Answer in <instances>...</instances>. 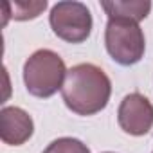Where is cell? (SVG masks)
Listing matches in <instances>:
<instances>
[{
    "mask_svg": "<svg viewBox=\"0 0 153 153\" xmlns=\"http://www.w3.org/2000/svg\"><path fill=\"white\" fill-rule=\"evenodd\" d=\"M103 153H114V151H103Z\"/></svg>",
    "mask_w": 153,
    "mask_h": 153,
    "instance_id": "10",
    "label": "cell"
},
{
    "mask_svg": "<svg viewBox=\"0 0 153 153\" xmlns=\"http://www.w3.org/2000/svg\"><path fill=\"white\" fill-rule=\"evenodd\" d=\"M42 153H90L88 146L74 137H59L52 140Z\"/></svg>",
    "mask_w": 153,
    "mask_h": 153,
    "instance_id": "9",
    "label": "cell"
},
{
    "mask_svg": "<svg viewBox=\"0 0 153 153\" xmlns=\"http://www.w3.org/2000/svg\"><path fill=\"white\" fill-rule=\"evenodd\" d=\"M49 24L54 34L67 43H83L92 33V13L83 2L65 0L52 6Z\"/></svg>",
    "mask_w": 153,
    "mask_h": 153,
    "instance_id": "4",
    "label": "cell"
},
{
    "mask_svg": "<svg viewBox=\"0 0 153 153\" xmlns=\"http://www.w3.org/2000/svg\"><path fill=\"white\" fill-rule=\"evenodd\" d=\"M34 133L33 117L18 106H4L0 112V139L9 146L25 144Z\"/></svg>",
    "mask_w": 153,
    "mask_h": 153,
    "instance_id": "6",
    "label": "cell"
},
{
    "mask_svg": "<svg viewBox=\"0 0 153 153\" xmlns=\"http://www.w3.org/2000/svg\"><path fill=\"white\" fill-rule=\"evenodd\" d=\"M101 7L110 18H126L133 22L144 20L151 11L149 0H103Z\"/></svg>",
    "mask_w": 153,
    "mask_h": 153,
    "instance_id": "7",
    "label": "cell"
},
{
    "mask_svg": "<svg viewBox=\"0 0 153 153\" xmlns=\"http://www.w3.org/2000/svg\"><path fill=\"white\" fill-rule=\"evenodd\" d=\"M117 121L124 133L140 137L153 128V105L139 92L124 96L117 110Z\"/></svg>",
    "mask_w": 153,
    "mask_h": 153,
    "instance_id": "5",
    "label": "cell"
},
{
    "mask_svg": "<svg viewBox=\"0 0 153 153\" xmlns=\"http://www.w3.org/2000/svg\"><path fill=\"white\" fill-rule=\"evenodd\" d=\"M105 45L114 61L123 67H130L144 58L146 38L137 22L110 18L105 29Z\"/></svg>",
    "mask_w": 153,
    "mask_h": 153,
    "instance_id": "3",
    "label": "cell"
},
{
    "mask_svg": "<svg viewBox=\"0 0 153 153\" xmlns=\"http://www.w3.org/2000/svg\"><path fill=\"white\" fill-rule=\"evenodd\" d=\"M13 18L15 20H33L40 16L42 11H45L47 2L45 0H20V2H13Z\"/></svg>",
    "mask_w": 153,
    "mask_h": 153,
    "instance_id": "8",
    "label": "cell"
},
{
    "mask_svg": "<svg viewBox=\"0 0 153 153\" xmlns=\"http://www.w3.org/2000/svg\"><path fill=\"white\" fill-rule=\"evenodd\" d=\"M67 67L61 56L51 49L33 52L24 63V83L31 96L47 99L61 90Z\"/></svg>",
    "mask_w": 153,
    "mask_h": 153,
    "instance_id": "2",
    "label": "cell"
},
{
    "mask_svg": "<svg viewBox=\"0 0 153 153\" xmlns=\"http://www.w3.org/2000/svg\"><path fill=\"white\" fill-rule=\"evenodd\" d=\"M112 96V81L94 63H79L67 70L61 97L68 110L78 115H94L106 108Z\"/></svg>",
    "mask_w": 153,
    "mask_h": 153,
    "instance_id": "1",
    "label": "cell"
}]
</instances>
